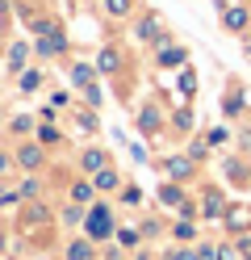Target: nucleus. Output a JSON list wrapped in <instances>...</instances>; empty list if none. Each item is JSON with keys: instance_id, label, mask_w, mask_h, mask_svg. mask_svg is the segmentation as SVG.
<instances>
[{"instance_id": "obj_1", "label": "nucleus", "mask_w": 251, "mask_h": 260, "mask_svg": "<svg viewBox=\"0 0 251 260\" xmlns=\"http://www.w3.org/2000/svg\"><path fill=\"white\" fill-rule=\"evenodd\" d=\"M88 231H92L96 239L113 231V222H109V210H105V206H96V210H92V218H88Z\"/></svg>"}, {"instance_id": "obj_2", "label": "nucleus", "mask_w": 251, "mask_h": 260, "mask_svg": "<svg viewBox=\"0 0 251 260\" xmlns=\"http://www.w3.org/2000/svg\"><path fill=\"white\" fill-rule=\"evenodd\" d=\"M222 25H226V29H243V25H247V9H226Z\"/></svg>"}, {"instance_id": "obj_3", "label": "nucleus", "mask_w": 251, "mask_h": 260, "mask_svg": "<svg viewBox=\"0 0 251 260\" xmlns=\"http://www.w3.org/2000/svg\"><path fill=\"white\" fill-rule=\"evenodd\" d=\"M167 172H172L176 181H189V176H193V164H189V159H167Z\"/></svg>"}, {"instance_id": "obj_4", "label": "nucleus", "mask_w": 251, "mask_h": 260, "mask_svg": "<svg viewBox=\"0 0 251 260\" xmlns=\"http://www.w3.org/2000/svg\"><path fill=\"white\" fill-rule=\"evenodd\" d=\"M38 51H42V55H59V51H63V38H59V34H46V38L38 42Z\"/></svg>"}, {"instance_id": "obj_5", "label": "nucleus", "mask_w": 251, "mask_h": 260, "mask_svg": "<svg viewBox=\"0 0 251 260\" xmlns=\"http://www.w3.org/2000/svg\"><path fill=\"white\" fill-rule=\"evenodd\" d=\"M159 63H163V68H176V63H184V51H180V46H172V51H159Z\"/></svg>"}, {"instance_id": "obj_6", "label": "nucleus", "mask_w": 251, "mask_h": 260, "mask_svg": "<svg viewBox=\"0 0 251 260\" xmlns=\"http://www.w3.org/2000/svg\"><path fill=\"white\" fill-rule=\"evenodd\" d=\"M222 214V198L218 193H205V218H218Z\"/></svg>"}, {"instance_id": "obj_7", "label": "nucleus", "mask_w": 251, "mask_h": 260, "mask_svg": "<svg viewBox=\"0 0 251 260\" xmlns=\"http://www.w3.org/2000/svg\"><path fill=\"white\" fill-rule=\"evenodd\" d=\"M96 189H117V172L100 168V172H96Z\"/></svg>"}, {"instance_id": "obj_8", "label": "nucleus", "mask_w": 251, "mask_h": 260, "mask_svg": "<svg viewBox=\"0 0 251 260\" xmlns=\"http://www.w3.org/2000/svg\"><path fill=\"white\" fill-rule=\"evenodd\" d=\"M159 202H163V206H176V202H180V189H176V185H163V189H159Z\"/></svg>"}, {"instance_id": "obj_9", "label": "nucleus", "mask_w": 251, "mask_h": 260, "mask_svg": "<svg viewBox=\"0 0 251 260\" xmlns=\"http://www.w3.org/2000/svg\"><path fill=\"white\" fill-rule=\"evenodd\" d=\"M96 68H100V72H113V68H117V55H113V51H100Z\"/></svg>"}, {"instance_id": "obj_10", "label": "nucleus", "mask_w": 251, "mask_h": 260, "mask_svg": "<svg viewBox=\"0 0 251 260\" xmlns=\"http://www.w3.org/2000/svg\"><path fill=\"white\" fill-rule=\"evenodd\" d=\"M38 84H42V72H25V76H21V88H25V92H33Z\"/></svg>"}, {"instance_id": "obj_11", "label": "nucleus", "mask_w": 251, "mask_h": 260, "mask_svg": "<svg viewBox=\"0 0 251 260\" xmlns=\"http://www.w3.org/2000/svg\"><path fill=\"white\" fill-rule=\"evenodd\" d=\"M21 59H25V46H21V42H17V46H13V51H9V68H21Z\"/></svg>"}, {"instance_id": "obj_12", "label": "nucleus", "mask_w": 251, "mask_h": 260, "mask_svg": "<svg viewBox=\"0 0 251 260\" xmlns=\"http://www.w3.org/2000/svg\"><path fill=\"white\" fill-rule=\"evenodd\" d=\"M71 76H76V84H92V68H76Z\"/></svg>"}, {"instance_id": "obj_13", "label": "nucleus", "mask_w": 251, "mask_h": 260, "mask_svg": "<svg viewBox=\"0 0 251 260\" xmlns=\"http://www.w3.org/2000/svg\"><path fill=\"white\" fill-rule=\"evenodd\" d=\"M84 164H88V168H100V164H105V155H100V151H88V155H84Z\"/></svg>"}, {"instance_id": "obj_14", "label": "nucleus", "mask_w": 251, "mask_h": 260, "mask_svg": "<svg viewBox=\"0 0 251 260\" xmlns=\"http://www.w3.org/2000/svg\"><path fill=\"white\" fill-rule=\"evenodd\" d=\"M230 226H247V210H230Z\"/></svg>"}, {"instance_id": "obj_15", "label": "nucleus", "mask_w": 251, "mask_h": 260, "mask_svg": "<svg viewBox=\"0 0 251 260\" xmlns=\"http://www.w3.org/2000/svg\"><path fill=\"white\" fill-rule=\"evenodd\" d=\"M71 260H88V243H71Z\"/></svg>"}, {"instance_id": "obj_16", "label": "nucleus", "mask_w": 251, "mask_h": 260, "mask_svg": "<svg viewBox=\"0 0 251 260\" xmlns=\"http://www.w3.org/2000/svg\"><path fill=\"white\" fill-rule=\"evenodd\" d=\"M126 9H130V0H109V13H117V17H122Z\"/></svg>"}]
</instances>
